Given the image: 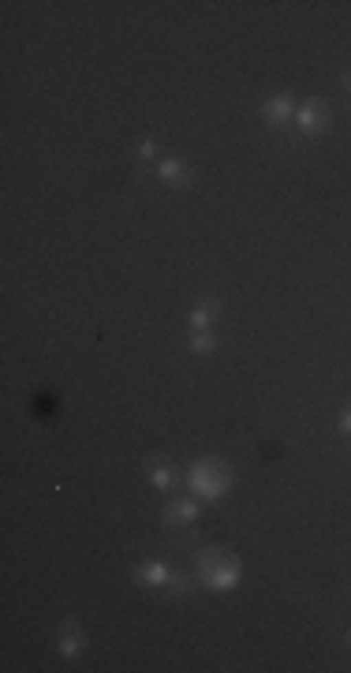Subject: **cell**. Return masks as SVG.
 I'll return each mask as SVG.
<instances>
[{"instance_id":"6da1fadb","label":"cell","mask_w":351,"mask_h":673,"mask_svg":"<svg viewBox=\"0 0 351 673\" xmlns=\"http://www.w3.org/2000/svg\"><path fill=\"white\" fill-rule=\"evenodd\" d=\"M187 487H191L194 498L202 501H217L225 498L228 487H232V472H228V464H220V460L205 456L199 464L191 467V479H187Z\"/></svg>"},{"instance_id":"7a4b0ae2","label":"cell","mask_w":351,"mask_h":673,"mask_svg":"<svg viewBox=\"0 0 351 673\" xmlns=\"http://www.w3.org/2000/svg\"><path fill=\"white\" fill-rule=\"evenodd\" d=\"M194 565H199V576L202 584L217 587V591H228V587L239 584V561L232 558V553L225 550H199V558H194Z\"/></svg>"},{"instance_id":"3957f363","label":"cell","mask_w":351,"mask_h":673,"mask_svg":"<svg viewBox=\"0 0 351 673\" xmlns=\"http://www.w3.org/2000/svg\"><path fill=\"white\" fill-rule=\"evenodd\" d=\"M295 124H299L303 135H318V131L329 127V109H325L321 101H306V105L295 113Z\"/></svg>"},{"instance_id":"277c9868","label":"cell","mask_w":351,"mask_h":673,"mask_svg":"<svg viewBox=\"0 0 351 673\" xmlns=\"http://www.w3.org/2000/svg\"><path fill=\"white\" fill-rule=\"evenodd\" d=\"M262 116L273 127H284L288 120H292V98H288V93H273V98L262 105Z\"/></svg>"},{"instance_id":"5b68a950","label":"cell","mask_w":351,"mask_h":673,"mask_svg":"<svg viewBox=\"0 0 351 673\" xmlns=\"http://www.w3.org/2000/svg\"><path fill=\"white\" fill-rule=\"evenodd\" d=\"M194 516H199V501L194 498H176V501H168V509H165V520L176 524V527L191 524Z\"/></svg>"},{"instance_id":"8992f818","label":"cell","mask_w":351,"mask_h":673,"mask_svg":"<svg viewBox=\"0 0 351 673\" xmlns=\"http://www.w3.org/2000/svg\"><path fill=\"white\" fill-rule=\"evenodd\" d=\"M82 643H87V636H82L79 621H64V625H60V654L75 659V654L82 651Z\"/></svg>"},{"instance_id":"52a82bcc","label":"cell","mask_w":351,"mask_h":673,"mask_svg":"<svg viewBox=\"0 0 351 673\" xmlns=\"http://www.w3.org/2000/svg\"><path fill=\"white\" fill-rule=\"evenodd\" d=\"M157 176H161L165 184H172V187H187V184H191V173H187V165H183L179 157H165V161H161V165H157Z\"/></svg>"},{"instance_id":"ba28073f","label":"cell","mask_w":351,"mask_h":673,"mask_svg":"<svg viewBox=\"0 0 351 673\" xmlns=\"http://www.w3.org/2000/svg\"><path fill=\"white\" fill-rule=\"evenodd\" d=\"M168 576H172V569H168L165 561H150V565H142L139 573H135V580L157 587V584H168Z\"/></svg>"},{"instance_id":"9c48e42d","label":"cell","mask_w":351,"mask_h":673,"mask_svg":"<svg viewBox=\"0 0 351 673\" xmlns=\"http://www.w3.org/2000/svg\"><path fill=\"white\" fill-rule=\"evenodd\" d=\"M150 479H153V487L157 490H168L176 483V472H172V464H161V460H153V467H150Z\"/></svg>"},{"instance_id":"30bf717a","label":"cell","mask_w":351,"mask_h":673,"mask_svg":"<svg viewBox=\"0 0 351 673\" xmlns=\"http://www.w3.org/2000/svg\"><path fill=\"white\" fill-rule=\"evenodd\" d=\"M213 318H217V303H213V300H202V303L191 311V326H194V329H205Z\"/></svg>"},{"instance_id":"8fae6325","label":"cell","mask_w":351,"mask_h":673,"mask_svg":"<svg viewBox=\"0 0 351 673\" xmlns=\"http://www.w3.org/2000/svg\"><path fill=\"white\" fill-rule=\"evenodd\" d=\"M213 344H217V340H213L210 329H194V337H191V348H194V352H213Z\"/></svg>"},{"instance_id":"7c38bea8","label":"cell","mask_w":351,"mask_h":673,"mask_svg":"<svg viewBox=\"0 0 351 673\" xmlns=\"http://www.w3.org/2000/svg\"><path fill=\"white\" fill-rule=\"evenodd\" d=\"M168 587H172V595H179V599H183V595L191 591V580H187L183 573H172V576H168Z\"/></svg>"},{"instance_id":"4fadbf2b","label":"cell","mask_w":351,"mask_h":673,"mask_svg":"<svg viewBox=\"0 0 351 673\" xmlns=\"http://www.w3.org/2000/svg\"><path fill=\"white\" fill-rule=\"evenodd\" d=\"M135 153H139L142 161L157 157V142H153V139H139V146H135Z\"/></svg>"},{"instance_id":"5bb4252c","label":"cell","mask_w":351,"mask_h":673,"mask_svg":"<svg viewBox=\"0 0 351 673\" xmlns=\"http://www.w3.org/2000/svg\"><path fill=\"white\" fill-rule=\"evenodd\" d=\"M340 430H344V434H351V408H348L344 415H340Z\"/></svg>"},{"instance_id":"9a60e30c","label":"cell","mask_w":351,"mask_h":673,"mask_svg":"<svg viewBox=\"0 0 351 673\" xmlns=\"http://www.w3.org/2000/svg\"><path fill=\"white\" fill-rule=\"evenodd\" d=\"M344 87H348V93H351V75H344Z\"/></svg>"}]
</instances>
